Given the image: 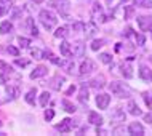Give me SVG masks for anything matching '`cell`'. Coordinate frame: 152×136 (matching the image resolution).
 Returning a JSON list of instances; mask_svg holds the SVG:
<instances>
[{
	"instance_id": "cell-25",
	"label": "cell",
	"mask_w": 152,
	"mask_h": 136,
	"mask_svg": "<svg viewBox=\"0 0 152 136\" xmlns=\"http://www.w3.org/2000/svg\"><path fill=\"white\" fill-rule=\"evenodd\" d=\"M112 118L114 120H118V122H123L125 120V112H123L120 107H117L115 110H114V114H112Z\"/></svg>"
},
{
	"instance_id": "cell-21",
	"label": "cell",
	"mask_w": 152,
	"mask_h": 136,
	"mask_svg": "<svg viewBox=\"0 0 152 136\" xmlns=\"http://www.w3.org/2000/svg\"><path fill=\"white\" fill-rule=\"evenodd\" d=\"M61 104H63V107H64L66 112H69V114H74V112L77 110V109H75V106H74L69 99H63V101H61Z\"/></svg>"
},
{
	"instance_id": "cell-3",
	"label": "cell",
	"mask_w": 152,
	"mask_h": 136,
	"mask_svg": "<svg viewBox=\"0 0 152 136\" xmlns=\"http://www.w3.org/2000/svg\"><path fill=\"white\" fill-rule=\"evenodd\" d=\"M77 126V123L72 120V118H64L59 125H56V130L61 131V133H71V131Z\"/></svg>"
},
{
	"instance_id": "cell-50",
	"label": "cell",
	"mask_w": 152,
	"mask_h": 136,
	"mask_svg": "<svg viewBox=\"0 0 152 136\" xmlns=\"http://www.w3.org/2000/svg\"><path fill=\"white\" fill-rule=\"evenodd\" d=\"M2 125H3V123H2V122H0V126H2Z\"/></svg>"
},
{
	"instance_id": "cell-10",
	"label": "cell",
	"mask_w": 152,
	"mask_h": 136,
	"mask_svg": "<svg viewBox=\"0 0 152 136\" xmlns=\"http://www.w3.org/2000/svg\"><path fill=\"white\" fill-rule=\"evenodd\" d=\"M47 74H48V69L45 67V66H37L34 71L31 72V79L32 80H34V79H40V77L47 75Z\"/></svg>"
},
{
	"instance_id": "cell-1",
	"label": "cell",
	"mask_w": 152,
	"mask_h": 136,
	"mask_svg": "<svg viewBox=\"0 0 152 136\" xmlns=\"http://www.w3.org/2000/svg\"><path fill=\"white\" fill-rule=\"evenodd\" d=\"M39 19H40V23L45 26V29H53L56 26V23H58L55 13H51L50 10H42V11H40V13H39Z\"/></svg>"
},
{
	"instance_id": "cell-18",
	"label": "cell",
	"mask_w": 152,
	"mask_h": 136,
	"mask_svg": "<svg viewBox=\"0 0 152 136\" xmlns=\"http://www.w3.org/2000/svg\"><path fill=\"white\" fill-rule=\"evenodd\" d=\"M64 82H66V79L58 74V75H55V77H53V80H51V88L53 90H61V86H63Z\"/></svg>"
},
{
	"instance_id": "cell-32",
	"label": "cell",
	"mask_w": 152,
	"mask_h": 136,
	"mask_svg": "<svg viewBox=\"0 0 152 136\" xmlns=\"http://www.w3.org/2000/svg\"><path fill=\"white\" fill-rule=\"evenodd\" d=\"M102 45H104V40H101V39H99V40H94V42L91 43V50H93V51H98V50L102 47Z\"/></svg>"
},
{
	"instance_id": "cell-12",
	"label": "cell",
	"mask_w": 152,
	"mask_h": 136,
	"mask_svg": "<svg viewBox=\"0 0 152 136\" xmlns=\"http://www.w3.org/2000/svg\"><path fill=\"white\" fill-rule=\"evenodd\" d=\"M120 71H122V75L125 77V79H131V77H133V67L130 66V63L120 64Z\"/></svg>"
},
{
	"instance_id": "cell-48",
	"label": "cell",
	"mask_w": 152,
	"mask_h": 136,
	"mask_svg": "<svg viewBox=\"0 0 152 136\" xmlns=\"http://www.w3.org/2000/svg\"><path fill=\"white\" fill-rule=\"evenodd\" d=\"M32 2H35V3H42L43 0H32Z\"/></svg>"
},
{
	"instance_id": "cell-4",
	"label": "cell",
	"mask_w": 152,
	"mask_h": 136,
	"mask_svg": "<svg viewBox=\"0 0 152 136\" xmlns=\"http://www.w3.org/2000/svg\"><path fill=\"white\" fill-rule=\"evenodd\" d=\"M50 3H51V5L55 7L63 16H67V11H69V8H71L69 0H53V2H50Z\"/></svg>"
},
{
	"instance_id": "cell-15",
	"label": "cell",
	"mask_w": 152,
	"mask_h": 136,
	"mask_svg": "<svg viewBox=\"0 0 152 136\" xmlns=\"http://www.w3.org/2000/svg\"><path fill=\"white\" fill-rule=\"evenodd\" d=\"M59 50H61V55L66 56V58H71L74 53H72V48H71V43L69 42H63L59 45Z\"/></svg>"
},
{
	"instance_id": "cell-41",
	"label": "cell",
	"mask_w": 152,
	"mask_h": 136,
	"mask_svg": "<svg viewBox=\"0 0 152 136\" xmlns=\"http://www.w3.org/2000/svg\"><path fill=\"white\" fill-rule=\"evenodd\" d=\"M7 51H8V53H10V55H13V56H19V51H18V50H16V48H15V47H11V45H10V47H8V48H7Z\"/></svg>"
},
{
	"instance_id": "cell-19",
	"label": "cell",
	"mask_w": 152,
	"mask_h": 136,
	"mask_svg": "<svg viewBox=\"0 0 152 136\" xmlns=\"http://www.w3.org/2000/svg\"><path fill=\"white\" fill-rule=\"evenodd\" d=\"M35 94H37V90H35V88H31L29 91L26 93L24 99H26L27 104H31V106H34V104H35Z\"/></svg>"
},
{
	"instance_id": "cell-2",
	"label": "cell",
	"mask_w": 152,
	"mask_h": 136,
	"mask_svg": "<svg viewBox=\"0 0 152 136\" xmlns=\"http://www.w3.org/2000/svg\"><path fill=\"white\" fill-rule=\"evenodd\" d=\"M110 91H112L115 96L118 98H130V88L125 83H120V82H112L109 85Z\"/></svg>"
},
{
	"instance_id": "cell-31",
	"label": "cell",
	"mask_w": 152,
	"mask_h": 136,
	"mask_svg": "<svg viewBox=\"0 0 152 136\" xmlns=\"http://www.w3.org/2000/svg\"><path fill=\"white\" fill-rule=\"evenodd\" d=\"M7 93L11 96V99H16V98H18V94H19V91L16 88H13V86H7Z\"/></svg>"
},
{
	"instance_id": "cell-24",
	"label": "cell",
	"mask_w": 152,
	"mask_h": 136,
	"mask_svg": "<svg viewBox=\"0 0 152 136\" xmlns=\"http://www.w3.org/2000/svg\"><path fill=\"white\" fill-rule=\"evenodd\" d=\"M61 67H64L69 74H74V67H75V64H74V61L67 59V61H63V63H61Z\"/></svg>"
},
{
	"instance_id": "cell-40",
	"label": "cell",
	"mask_w": 152,
	"mask_h": 136,
	"mask_svg": "<svg viewBox=\"0 0 152 136\" xmlns=\"http://www.w3.org/2000/svg\"><path fill=\"white\" fill-rule=\"evenodd\" d=\"M53 117H55V112H53L51 109H47V110H45V120H47V122H50Z\"/></svg>"
},
{
	"instance_id": "cell-27",
	"label": "cell",
	"mask_w": 152,
	"mask_h": 136,
	"mask_svg": "<svg viewBox=\"0 0 152 136\" xmlns=\"http://www.w3.org/2000/svg\"><path fill=\"white\" fill-rule=\"evenodd\" d=\"M85 34H87L88 39L93 37L94 34H96V26H94V24H87V26H85Z\"/></svg>"
},
{
	"instance_id": "cell-23",
	"label": "cell",
	"mask_w": 152,
	"mask_h": 136,
	"mask_svg": "<svg viewBox=\"0 0 152 136\" xmlns=\"http://www.w3.org/2000/svg\"><path fill=\"white\" fill-rule=\"evenodd\" d=\"M11 31H13V24L10 21H3L0 24V34H8V32H11Z\"/></svg>"
},
{
	"instance_id": "cell-39",
	"label": "cell",
	"mask_w": 152,
	"mask_h": 136,
	"mask_svg": "<svg viewBox=\"0 0 152 136\" xmlns=\"http://www.w3.org/2000/svg\"><path fill=\"white\" fill-rule=\"evenodd\" d=\"M0 69H3V72H7V74H11V71H13V69H11L7 63H3V61H0Z\"/></svg>"
},
{
	"instance_id": "cell-8",
	"label": "cell",
	"mask_w": 152,
	"mask_h": 136,
	"mask_svg": "<svg viewBox=\"0 0 152 136\" xmlns=\"http://www.w3.org/2000/svg\"><path fill=\"white\" fill-rule=\"evenodd\" d=\"M128 133L133 135V136H142L144 135V126L139 122H133V123H130V126H128Z\"/></svg>"
},
{
	"instance_id": "cell-17",
	"label": "cell",
	"mask_w": 152,
	"mask_h": 136,
	"mask_svg": "<svg viewBox=\"0 0 152 136\" xmlns=\"http://www.w3.org/2000/svg\"><path fill=\"white\" fill-rule=\"evenodd\" d=\"M90 85H91L93 88H102V86L106 85V79H104V75H96L91 82H90Z\"/></svg>"
},
{
	"instance_id": "cell-28",
	"label": "cell",
	"mask_w": 152,
	"mask_h": 136,
	"mask_svg": "<svg viewBox=\"0 0 152 136\" xmlns=\"http://www.w3.org/2000/svg\"><path fill=\"white\" fill-rule=\"evenodd\" d=\"M23 16V8L21 7H13V11H11V18L13 19H19Z\"/></svg>"
},
{
	"instance_id": "cell-42",
	"label": "cell",
	"mask_w": 152,
	"mask_h": 136,
	"mask_svg": "<svg viewBox=\"0 0 152 136\" xmlns=\"http://www.w3.org/2000/svg\"><path fill=\"white\" fill-rule=\"evenodd\" d=\"M0 3H2V5L5 7L7 10H10V8H13V7H11V0H0Z\"/></svg>"
},
{
	"instance_id": "cell-43",
	"label": "cell",
	"mask_w": 152,
	"mask_h": 136,
	"mask_svg": "<svg viewBox=\"0 0 152 136\" xmlns=\"http://www.w3.org/2000/svg\"><path fill=\"white\" fill-rule=\"evenodd\" d=\"M16 64H18L19 67H26V66L29 64V61H26V59H16Z\"/></svg>"
},
{
	"instance_id": "cell-36",
	"label": "cell",
	"mask_w": 152,
	"mask_h": 136,
	"mask_svg": "<svg viewBox=\"0 0 152 136\" xmlns=\"http://www.w3.org/2000/svg\"><path fill=\"white\" fill-rule=\"evenodd\" d=\"M134 15V7H125V19H130Z\"/></svg>"
},
{
	"instance_id": "cell-26",
	"label": "cell",
	"mask_w": 152,
	"mask_h": 136,
	"mask_svg": "<svg viewBox=\"0 0 152 136\" xmlns=\"http://www.w3.org/2000/svg\"><path fill=\"white\" fill-rule=\"evenodd\" d=\"M48 102H50V93L43 91L42 94H40V106H42V107H47Z\"/></svg>"
},
{
	"instance_id": "cell-20",
	"label": "cell",
	"mask_w": 152,
	"mask_h": 136,
	"mask_svg": "<svg viewBox=\"0 0 152 136\" xmlns=\"http://www.w3.org/2000/svg\"><path fill=\"white\" fill-rule=\"evenodd\" d=\"M79 101L83 102V104H87V102H88V90H87V85H82L80 93H79Z\"/></svg>"
},
{
	"instance_id": "cell-29",
	"label": "cell",
	"mask_w": 152,
	"mask_h": 136,
	"mask_svg": "<svg viewBox=\"0 0 152 136\" xmlns=\"http://www.w3.org/2000/svg\"><path fill=\"white\" fill-rule=\"evenodd\" d=\"M134 3L141 8H152V0H134Z\"/></svg>"
},
{
	"instance_id": "cell-44",
	"label": "cell",
	"mask_w": 152,
	"mask_h": 136,
	"mask_svg": "<svg viewBox=\"0 0 152 136\" xmlns=\"http://www.w3.org/2000/svg\"><path fill=\"white\" fill-rule=\"evenodd\" d=\"M144 122H147L149 125H152V114H147V115H144Z\"/></svg>"
},
{
	"instance_id": "cell-37",
	"label": "cell",
	"mask_w": 152,
	"mask_h": 136,
	"mask_svg": "<svg viewBox=\"0 0 152 136\" xmlns=\"http://www.w3.org/2000/svg\"><path fill=\"white\" fill-rule=\"evenodd\" d=\"M24 26H26V29H29V32H31L32 29L35 27V24H34V19H32V18H27V19H26V23H24Z\"/></svg>"
},
{
	"instance_id": "cell-11",
	"label": "cell",
	"mask_w": 152,
	"mask_h": 136,
	"mask_svg": "<svg viewBox=\"0 0 152 136\" xmlns=\"http://www.w3.org/2000/svg\"><path fill=\"white\" fill-rule=\"evenodd\" d=\"M139 77L146 82H152V71L147 66H141V67H139Z\"/></svg>"
},
{
	"instance_id": "cell-34",
	"label": "cell",
	"mask_w": 152,
	"mask_h": 136,
	"mask_svg": "<svg viewBox=\"0 0 152 136\" xmlns=\"http://www.w3.org/2000/svg\"><path fill=\"white\" fill-rule=\"evenodd\" d=\"M31 55L35 58V59H43V51H40L39 48H34V50L31 51Z\"/></svg>"
},
{
	"instance_id": "cell-35",
	"label": "cell",
	"mask_w": 152,
	"mask_h": 136,
	"mask_svg": "<svg viewBox=\"0 0 152 136\" xmlns=\"http://www.w3.org/2000/svg\"><path fill=\"white\" fill-rule=\"evenodd\" d=\"M18 42H19V45H21L23 48H26V47H29V43H31V40L29 39H26V37H18Z\"/></svg>"
},
{
	"instance_id": "cell-30",
	"label": "cell",
	"mask_w": 152,
	"mask_h": 136,
	"mask_svg": "<svg viewBox=\"0 0 152 136\" xmlns=\"http://www.w3.org/2000/svg\"><path fill=\"white\" fill-rule=\"evenodd\" d=\"M85 26H87V24H83V23L77 21V23H74L72 29H74V31H75V32H85Z\"/></svg>"
},
{
	"instance_id": "cell-5",
	"label": "cell",
	"mask_w": 152,
	"mask_h": 136,
	"mask_svg": "<svg viewBox=\"0 0 152 136\" xmlns=\"http://www.w3.org/2000/svg\"><path fill=\"white\" fill-rule=\"evenodd\" d=\"M138 26L141 31H151L152 29V16H138Z\"/></svg>"
},
{
	"instance_id": "cell-13",
	"label": "cell",
	"mask_w": 152,
	"mask_h": 136,
	"mask_svg": "<svg viewBox=\"0 0 152 136\" xmlns=\"http://www.w3.org/2000/svg\"><path fill=\"white\" fill-rule=\"evenodd\" d=\"M72 53H74V56H79V58H82V56L85 55V45L82 43V42L74 43V45H72Z\"/></svg>"
},
{
	"instance_id": "cell-7",
	"label": "cell",
	"mask_w": 152,
	"mask_h": 136,
	"mask_svg": "<svg viewBox=\"0 0 152 136\" xmlns=\"http://www.w3.org/2000/svg\"><path fill=\"white\" fill-rule=\"evenodd\" d=\"M109 102H110V96L106 93H99L96 96V104L99 109H107L109 107Z\"/></svg>"
},
{
	"instance_id": "cell-38",
	"label": "cell",
	"mask_w": 152,
	"mask_h": 136,
	"mask_svg": "<svg viewBox=\"0 0 152 136\" xmlns=\"http://www.w3.org/2000/svg\"><path fill=\"white\" fill-rule=\"evenodd\" d=\"M126 131H128V128H125V126H117V128L112 130V133L114 135H123V133H126Z\"/></svg>"
},
{
	"instance_id": "cell-33",
	"label": "cell",
	"mask_w": 152,
	"mask_h": 136,
	"mask_svg": "<svg viewBox=\"0 0 152 136\" xmlns=\"http://www.w3.org/2000/svg\"><path fill=\"white\" fill-rule=\"evenodd\" d=\"M99 59H101L104 64H110V63H112V58H110L109 53H102V55L99 56Z\"/></svg>"
},
{
	"instance_id": "cell-16",
	"label": "cell",
	"mask_w": 152,
	"mask_h": 136,
	"mask_svg": "<svg viewBox=\"0 0 152 136\" xmlns=\"http://www.w3.org/2000/svg\"><path fill=\"white\" fill-rule=\"evenodd\" d=\"M126 109H128V112H130L131 115H141V114H142V110L138 107V104H136V102H134L133 99L128 101V106H126Z\"/></svg>"
},
{
	"instance_id": "cell-45",
	"label": "cell",
	"mask_w": 152,
	"mask_h": 136,
	"mask_svg": "<svg viewBox=\"0 0 152 136\" xmlns=\"http://www.w3.org/2000/svg\"><path fill=\"white\" fill-rule=\"evenodd\" d=\"M74 91H75V86H74V85H72V86H71V88H69V90H67V93H66V94H67V96H69V94H72Z\"/></svg>"
},
{
	"instance_id": "cell-46",
	"label": "cell",
	"mask_w": 152,
	"mask_h": 136,
	"mask_svg": "<svg viewBox=\"0 0 152 136\" xmlns=\"http://www.w3.org/2000/svg\"><path fill=\"white\" fill-rule=\"evenodd\" d=\"M7 13V8L2 5V3H0V15H5Z\"/></svg>"
},
{
	"instance_id": "cell-9",
	"label": "cell",
	"mask_w": 152,
	"mask_h": 136,
	"mask_svg": "<svg viewBox=\"0 0 152 136\" xmlns=\"http://www.w3.org/2000/svg\"><path fill=\"white\" fill-rule=\"evenodd\" d=\"M93 18H94V21H96V23H106V21H107V18L102 15L101 5H98V3L93 8Z\"/></svg>"
},
{
	"instance_id": "cell-22",
	"label": "cell",
	"mask_w": 152,
	"mask_h": 136,
	"mask_svg": "<svg viewBox=\"0 0 152 136\" xmlns=\"http://www.w3.org/2000/svg\"><path fill=\"white\" fill-rule=\"evenodd\" d=\"M69 35V27L67 26H63V27H58V31L55 32V37L56 39H64V37Z\"/></svg>"
},
{
	"instance_id": "cell-6",
	"label": "cell",
	"mask_w": 152,
	"mask_h": 136,
	"mask_svg": "<svg viewBox=\"0 0 152 136\" xmlns=\"http://www.w3.org/2000/svg\"><path fill=\"white\" fill-rule=\"evenodd\" d=\"M93 71H96V64L93 63L91 59L83 61L80 66V75H87V74H91Z\"/></svg>"
},
{
	"instance_id": "cell-14",
	"label": "cell",
	"mask_w": 152,
	"mask_h": 136,
	"mask_svg": "<svg viewBox=\"0 0 152 136\" xmlns=\"http://www.w3.org/2000/svg\"><path fill=\"white\" fill-rule=\"evenodd\" d=\"M88 122H90V123H93V125L101 126V125H102V117H101L99 114H96L94 110H91V112L88 114Z\"/></svg>"
},
{
	"instance_id": "cell-47",
	"label": "cell",
	"mask_w": 152,
	"mask_h": 136,
	"mask_svg": "<svg viewBox=\"0 0 152 136\" xmlns=\"http://www.w3.org/2000/svg\"><path fill=\"white\" fill-rule=\"evenodd\" d=\"M98 135H107V133H106L104 130H99V128H98Z\"/></svg>"
},
{
	"instance_id": "cell-49",
	"label": "cell",
	"mask_w": 152,
	"mask_h": 136,
	"mask_svg": "<svg viewBox=\"0 0 152 136\" xmlns=\"http://www.w3.org/2000/svg\"><path fill=\"white\" fill-rule=\"evenodd\" d=\"M149 59H151V63H152V56H151V58H149Z\"/></svg>"
}]
</instances>
